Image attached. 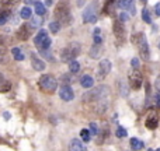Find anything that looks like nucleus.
<instances>
[{
  "mask_svg": "<svg viewBox=\"0 0 160 151\" xmlns=\"http://www.w3.org/2000/svg\"><path fill=\"white\" fill-rule=\"evenodd\" d=\"M111 91L108 87H104V85H100L98 88H94L91 90L90 92L84 94V101H94V102H98V105L101 104H107V98L110 97Z\"/></svg>",
  "mask_w": 160,
  "mask_h": 151,
  "instance_id": "f257e3e1",
  "label": "nucleus"
},
{
  "mask_svg": "<svg viewBox=\"0 0 160 151\" xmlns=\"http://www.w3.org/2000/svg\"><path fill=\"white\" fill-rule=\"evenodd\" d=\"M38 85H39V88H41L44 92L52 94V92H55V90L58 88V80H56L53 76L44 74L41 78H39Z\"/></svg>",
  "mask_w": 160,
  "mask_h": 151,
  "instance_id": "f03ea898",
  "label": "nucleus"
},
{
  "mask_svg": "<svg viewBox=\"0 0 160 151\" xmlns=\"http://www.w3.org/2000/svg\"><path fill=\"white\" fill-rule=\"evenodd\" d=\"M55 18L59 24H65L68 25L72 20V14H70V10L68 7L66 3H59L58 7L55 8Z\"/></svg>",
  "mask_w": 160,
  "mask_h": 151,
  "instance_id": "7ed1b4c3",
  "label": "nucleus"
},
{
  "mask_svg": "<svg viewBox=\"0 0 160 151\" xmlns=\"http://www.w3.org/2000/svg\"><path fill=\"white\" fill-rule=\"evenodd\" d=\"M79 53H80V45L79 44H70L62 50L61 60L63 62V63H70V62L76 60Z\"/></svg>",
  "mask_w": 160,
  "mask_h": 151,
  "instance_id": "20e7f679",
  "label": "nucleus"
},
{
  "mask_svg": "<svg viewBox=\"0 0 160 151\" xmlns=\"http://www.w3.org/2000/svg\"><path fill=\"white\" fill-rule=\"evenodd\" d=\"M135 41H133V44L138 45V49H139V53H141V58L143 59V60H149V45H148V41H146V36H145V34H138V35L135 36Z\"/></svg>",
  "mask_w": 160,
  "mask_h": 151,
  "instance_id": "39448f33",
  "label": "nucleus"
},
{
  "mask_svg": "<svg viewBox=\"0 0 160 151\" xmlns=\"http://www.w3.org/2000/svg\"><path fill=\"white\" fill-rule=\"evenodd\" d=\"M34 44L39 50H48V48L51 46V38L48 36V32L45 30H39V32L37 34V36L34 38Z\"/></svg>",
  "mask_w": 160,
  "mask_h": 151,
  "instance_id": "423d86ee",
  "label": "nucleus"
},
{
  "mask_svg": "<svg viewBox=\"0 0 160 151\" xmlns=\"http://www.w3.org/2000/svg\"><path fill=\"white\" fill-rule=\"evenodd\" d=\"M111 69H112V63L108 59H102L98 63V74H97V78L98 80H104L105 77L110 74Z\"/></svg>",
  "mask_w": 160,
  "mask_h": 151,
  "instance_id": "0eeeda50",
  "label": "nucleus"
},
{
  "mask_svg": "<svg viewBox=\"0 0 160 151\" xmlns=\"http://www.w3.org/2000/svg\"><path fill=\"white\" fill-rule=\"evenodd\" d=\"M32 31H34L32 25L28 24V22H24V24L20 27L18 32H17V38H18L20 41H28L31 34H32Z\"/></svg>",
  "mask_w": 160,
  "mask_h": 151,
  "instance_id": "6e6552de",
  "label": "nucleus"
},
{
  "mask_svg": "<svg viewBox=\"0 0 160 151\" xmlns=\"http://www.w3.org/2000/svg\"><path fill=\"white\" fill-rule=\"evenodd\" d=\"M142 83H143V80H142V74L138 72V70H133V72L129 74L131 87H132L133 90H139V88L142 87Z\"/></svg>",
  "mask_w": 160,
  "mask_h": 151,
  "instance_id": "1a4fd4ad",
  "label": "nucleus"
},
{
  "mask_svg": "<svg viewBox=\"0 0 160 151\" xmlns=\"http://www.w3.org/2000/svg\"><path fill=\"white\" fill-rule=\"evenodd\" d=\"M59 97H61L63 101H72L75 98V92L69 85H62L61 90H59Z\"/></svg>",
  "mask_w": 160,
  "mask_h": 151,
  "instance_id": "9d476101",
  "label": "nucleus"
},
{
  "mask_svg": "<svg viewBox=\"0 0 160 151\" xmlns=\"http://www.w3.org/2000/svg\"><path fill=\"white\" fill-rule=\"evenodd\" d=\"M83 21L91 22V24H94V22L97 21V14H96L94 7H87L84 11H83Z\"/></svg>",
  "mask_w": 160,
  "mask_h": 151,
  "instance_id": "9b49d317",
  "label": "nucleus"
},
{
  "mask_svg": "<svg viewBox=\"0 0 160 151\" xmlns=\"http://www.w3.org/2000/svg\"><path fill=\"white\" fill-rule=\"evenodd\" d=\"M112 28H114V34H115L117 39L122 42L125 39V28H124V24H122V22L118 20V21L114 22Z\"/></svg>",
  "mask_w": 160,
  "mask_h": 151,
  "instance_id": "f8f14e48",
  "label": "nucleus"
},
{
  "mask_svg": "<svg viewBox=\"0 0 160 151\" xmlns=\"http://www.w3.org/2000/svg\"><path fill=\"white\" fill-rule=\"evenodd\" d=\"M31 64H32L34 70H37V72H42V70H45V67H47L45 62L42 60V59H38L35 55L31 56Z\"/></svg>",
  "mask_w": 160,
  "mask_h": 151,
  "instance_id": "ddd939ff",
  "label": "nucleus"
},
{
  "mask_svg": "<svg viewBox=\"0 0 160 151\" xmlns=\"http://www.w3.org/2000/svg\"><path fill=\"white\" fill-rule=\"evenodd\" d=\"M69 151H87V147L78 139H73L69 144Z\"/></svg>",
  "mask_w": 160,
  "mask_h": 151,
  "instance_id": "4468645a",
  "label": "nucleus"
},
{
  "mask_svg": "<svg viewBox=\"0 0 160 151\" xmlns=\"http://www.w3.org/2000/svg\"><path fill=\"white\" fill-rule=\"evenodd\" d=\"M88 55H90V58H93V59H98L100 56L102 55V46L101 45H93V46L90 48Z\"/></svg>",
  "mask_w": 160,
  "mask_h": 151,
  "instance_id": "2eb2a0df",
  "label": "nucleus"
},
{
  "mask_svg": "<svg viewBox=\"0 0 160 151\" xmlns=\"http://www.w3.org/2000/svg\"><path fill=\"white\" fill-rule=\"evenodd\" d=\"M93 84H94V80L91 78L90 76H83L82 78H80V85H82L83 88H91L93 87Z\"/></svg>",
  "mask_w": 160,
  "mask_h": 151,
  "instance_id": "dca6fc26",
  "label": "nucleus"
},
{
  "mask_svg": "<svg viewBox=\"0 0 160 151\" xmlns=\"http://www.w3.org/2000/svg\"><path fill=\"white\" fill-rule=\"evenodd\" d=\"M131 147H132V150L139 151V150L143 149V141H141L139 139H136V137H132L131 139Z\"/></svg>",
  "mask_w": 160,
  "mask_h": 151,
  "instance_id": "f3484780",
  "label": "nucleus"
},
{
  "mask_svg": "<svg viewBox=\"0 0 160 151\" xmlns=\"http://www.w3.org/2000/svg\"><path fill=\"white\" fill-rule=\"evenodd\" d=\"M11 53H13V58L16 59L17 62L24 60V53H22V50L20 49V48H13V49H11Z\"/></svg>",
  "mask_w": 160,
  "mask_h": 151,
  "instance_id": "a211bd4d",
  "label": "nucleus"
},
{
  "mask_svg": "<svg viewBox=\"0 0 160 151\" xmlns=\"http://www.w3.org/2000/svg\"><path fill=\"white\" fill-rule=\"evenodd\" d=\"M158 123H159L158 118H156V116H152V118H149L146 120V127L150 130H155L156 127H158Z\"/></svg>",
  "mask_w": 160,
  "mask_h": 151,
  "instance_id": "6ab92c4d",
  "label": "nucleus"
},
{
  "mask_svg": "<svg viewBox=\"0 0 160 151\" xmlns=\"http://www.w3.org/2000/svg\"><path fill=\"white\" fill-rule=\"evenodd\" d=\"M20 16H21V18H24V20L31 18V16H32L31 7H22V8H21V11H20Z\"/></svg>",
  "mask_w": 160,
  "mask_h": 151,
  "instance_id": "aec40b11",
  "label": "nucleus"
},
{
  "mask_svg": "<svg viewBox=\"0 0 160 151\" xmlns=\"http://www.w3.org/2000/svg\"><path fill=\"white\" fill-rule=\"evenodd\" d=\"M80 137H82L83 141H86V143H88L91 139V133H90V129H82V132H80Z\"/></svg>",
  "mask_w": 160,
  "mask_h": 151,
  "instance_id": "412c9836",
  "label": "nucleus"
},
{
  "mask_svg": "<svg viewBox=\"0 0 160 151\" xmlns=\"http://www.w3.org/2000/svg\"><path fill=\"white\" fill-rule=\"evenodd\" d=\"M69 70H70V73H73V74L79 73V70H80V63H79L78 60L70 62V63H69Z\"/></svg>",
  "mask_w": 160,
  "mask_h": 151,
  "instance_id": "4be33fe9",
  "label": "nucleus"
},
{
  "mask_svg": "<svg viewBox=\"0 0 160 151\" xmlns=\"http://www.w3.org/2000/svg\"><path fill=\"white\" fill-rule=\"evenodd\" d=\"M8 17H10V11H7V10L0 11V25H4L7 22Z\"/></svg>",
  "mask_w": 160,
  "mask_h": 151,
  "instance_id": "5701e85b",
  "label": "nucleus"
},
{
  "mask_svg": "<svg viewBox=\"0 0 160 151\" xmlns=\"http://www.w3.org/2000/svg\"><path fill=\"white\" fill-rule=\"evenodd\" d=\"M45 6L42 4V3H39V2H37V4H35V13L38 14V17H42L45 14Z\"/></svg>",
  "mask_w": 160,
  "mask_h": 151,
  "instance_id": "b1692460",
  "label": "nucleus"
},
{
  "mask_svg": "<svg viewBox=\"0 0 160 151\" xmlns=\"http://www.w3.org/2000/svg\"><path fill=\"white\" fill-rule=\"evenodd\" d=\"M59 30H61V24H59L58 21H52L49 22V31L52 34H58Z\"/></svg>",
  "mask_w": 160,
  "mask_h": 151,
  "instance_id": "393cba45",
  "label": "nucleus"
},
{
  "mask_svg": "<svg viewBox=\"0 0 160 151\" xmlns=\"http://www.w3.org/2000/svg\"><path fill=\"white\" fill-rule=\"evenodd\" d=\"M119 92H121L122 97H128V92H129V90H128V85L125 81H121L119 83Z\"/></svg>",
  "mask_w": 160,
  "mask_h": 151,
  "instance_id": "a878e982",
  "label": "nucleus"
},
{
  "mask_svg": "<svg viewBox=\"0 0 160 151\" xmlns=\"http://www.w3.org/2000/svg\"><path fill=\"white\" fill-rule=\"evenodd\" d=\"M117 4H118L121 8H129V10L133 7V3L129 2V0H122V2H117Z\"/></svg>",
  "mask_w": 160,
  "mask_h": 151,
  "instance_id": "bb28decb",
  "label": "nucleus"
},
{
  "mask_svg": "<svg viewBox=\"0 0 160 151\" xmlns=\"http://www.w3.org/2000/svg\"><path fill=\"white\" fill-rule=\"evenodd\" d=\"M142 18H143V21L148 22V24H150V22H152L150 13H149V10H148V8H143V10H142Z\"/></svg>",
  "mask_w": 160,
  "mask_h": 151,
  "instance_id": "cd10ccee",
  "label": "nucleus"
},
{
  "mask_svg": "<svg viewBox=\"0 0 160 151\" xmlns=\"http://www.w3.org/2000/svg\"><path fill=\"white\" fill-rule=\"evenodd\" d=\"M10 88H11V83L4 81L3 84H0V92H7V91H10Z\"/></svg>",
  "mask_w": 160,
  "mask_h": 151,
  "instance_id": "c85d7f7f",
  "label": "nucleus"
},
{
  "mask_svg": "<svg viewBox=\"0 0 160 151\" xmlns=\"http://www.w3.org/2000/svg\"><path fill=\"white\" fill-rule=\"evenodd\" d=\"M127 130H125V127L122 126H118V129H117V137H127Z\"/></svg>",
  "mask_w": 160,
  "mask_h": 151,
  "instance_id": "c756f323",
  "label": "nucleus"
},
{
  "mask_svg": "<svg viewBox=\"0 0 160 151\" xmlns=\"http://www.w3.org/2000/svg\"><path fill=\"white\" fill-rule=\"evenodd\" d=\"M42 22H44V18H34L32 20V22H31V25L32 27H39V25H42Z\"/></svg>",
  "mask_w": 160,
  "mask_h": 151,
  "instance_id": "7c9ffc66",
  "label": "nucleus"
},
{
  "mask_svg": "<svg viewBox=\"0 0 160 151\" xmlns=\"http://www.w3.org/2000/svg\"><path fill=\"white\" fill-rule=\"evenodd\" d=\"M118 18H119V21H121V22H125V21H128V20H129V14H128V13H121L118 16Z\"/></svg>",
  "mask_w": 160,
  "mask_h": 151,
  "instance_id": "2f4dec72",
  "label": "nucleus"
},
{
  "mask_svg": "<svg viewBox=\"0 0 160 151\" xmlns=\"http://www.w3.org/2000/svg\"><path fill=\"white\" fill-rule=\"evenodd\" d=\"M90 133L91 134H98V129H97V125L96 123H90Z\"/></svg>",
  "mask_w": 160,
  "mask_h": 151,
  "instance_id": "473e14b6",
  "label": "nucleus"
},
{
  "mask_svg": "<svg viewBox=\"0 0 160 151\" xmlns=\"http://www.w3.org/2000/svg\"><path fill=\"white\" fill-rule=\"evenodd\" d=\"M131 66H132L135 70L138 69V67H139V59L138 58H133L132 60H131Z\"/></svg>",
  "mask_w": 160,
  "mask_h": 151,
  "instance_id": "72a5a7b5",
  "label": "nucleus"
},
{
  "mask_svg": "<svg viewBox=\"0 0 160 151\" xmlns=\"http://www.w3.org/2000/svg\"><path fill=\"white\" fill-rule=\"evenodd\" d=\"M101 36H94V45H101Z\"/></svg>",
  "mask_w": 160,
  "mask_h": 151,
  "instance_id": "f704fd0d",
  "label": "nucleus"
},
{
  "mask_svg": "<svg viewBox=\"0 0 160 151\" xmlns=\"http://www.w3.org/2000/svg\"><path fill=\"white\" fill-rule=\"evenodd\" d=\"M156 88L159 90V92H160V76L156 78Z\"/></svg>",
  "mask_w": 160,
  "mask_h": 151,
  "instance_id": "c9c22d12",
  "label": "nucleus"
},
{
  "mask_svg": "<svg viewBox=\"0 0 160 151\" xmlns=\"http://www.w3.org/2000/svg\"><path fill=\"white\" fill-rule=\"evenodd\" d=\"M100 34H101V30L96 28V30H94V36H100Z\"/></svg>",
  "mask_w": 160,
  "mask_h": 151,
  "instance_id": "e433bc0d",
  "label": "nucleus"
},
{
  "mask_svg": "<svg viewBox=\"0 0 160 151\" xmlns=\"http://www.w3.org/2000/svg\"><path fill=\"white\" fill-rule=\"evenodd\" d=\"M156 14L160 16V4H156Z\"/></svg>",
  "mask_w": 160,
  "mask_h": 151,
  "instance_id": "4c0bfd02",
  "label": "nucleus"
},
{
  "mask_svg": "<svg viewBox=\"0 0 160 151\" xmlns=\"http://www.w3.org/2000/svg\"><path fill=\"white\" fill-rule=\"evenodd\" d=\"M3 116H4L6 119H10V116H11V115H10L8 112H4V113H3Z\"/></svg>",
  "mask_w": 160,
  "mask_h": 151,
  "instance_id": "58836bf2",
  "label": "nucleus"
},
{
  "mask_svg": "<svg viewBox=\"0 0 160 151\" xmlns=\"http://www.w3.org/2000/svg\"><path fill=\"white\" fill-rule=\"evenodd\" d=\"M3 62V52H0V63Z\"/></svg>",
  "mask_w": 160,
  "mask_h": 151,
  "instance_id": "ea45409f",
  "label": "nucleus"
},
{
  "mask_svg": "<svg viewBox=\"0 0 160 151\" xmlns=\"http://www.w3.org/2000/svg\"><path fill=\"white\" fill-rule=\"evenodd\" d=\"M0 84H2V73H0Z\"/></svg>",
  "mask_w": 160,
  "mask_h": 151,
  "instance_id": "a19ab883",
  "label": "nucleus"
},
{
  "mask_svg": "<svg viewBox=\"0 0 160 151\" xmlns=\"http://www.w3.org/2000/svg\"><path fill=\"white\" fill-rule=\"evenodd\" d=\"M156 151H160V149H159V150H156Z\"/></svg>",
  "mask_w": 160,
  "mask_h": 151,
  "instance_id": "79ce46f5",
  "label": "nucleus"
},
{
  "mask_svg": "<svg viewBox=\"0 0 160 151\" xmlns=\"http://www.w3.org/2000/svg\"><path fill=\"white\" fill-rule=\"evenodd\" d=\"M149 151H153V150H149Z\"/></svg>",
  "mask_w": 160,
  "mask_h": 151,
  "instance_id": "37998d69",
  "label": "nucleus"
}]
</instances>
